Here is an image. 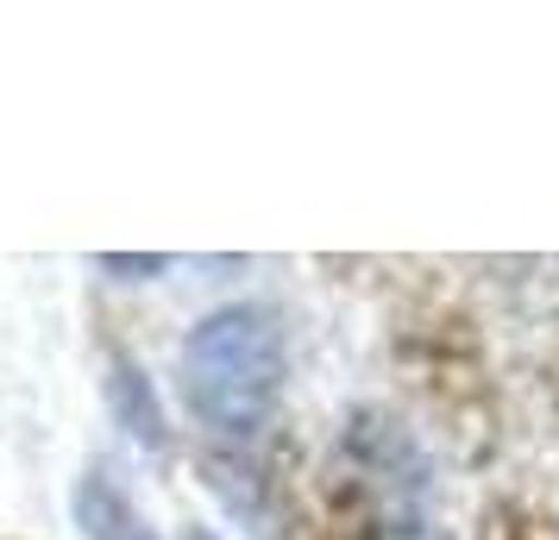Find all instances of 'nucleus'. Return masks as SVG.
Listing matches in <instances>:
<instances>
[{"instance_id":"f257e3e1","label":"nucleus","mask_w":559,"mask_h":540,"mask_svg":"<svg viewBox=\"0 0 559 540\" xmlns=\"http://www.w3.org/2000/svg\"><path fill=\"white\" fill-rule=\"evenodd\" d=\"M177 377L195 421L221 434H252L277 409L283 377H289V346H283L277 314L252 309V302L202 314L177 352Z\"/></svg>"},{"instance_id":"f03ea898","label":"nucleus","mask_w":559,"mask_h":540,"mask_svg":"<svg viewBox=\"0 0 559 540\" xmlns=\"http://www.w3.org/2000/svg\"><path fill=\"white\" fill-rule=\"evenodd\" d=\"M70 509H76L82 540H157V528H152V521H145L139 509H132V496L114 484V478H107L102 465L76 478V496H70Z\"/></svg>"},{"instance_id":"7ed1b4c3","label":"nucleus","mask_w":559,"mask_h":540,"mask_svg":"<svg viewBox=\"0 0 559 540\" xmlns=\"http://www.w3.org/2000/svg\"><path fill=\"white\" fill-rule=\"evenodd\" d=\"M107 403H114L120 428H127L145 453H164V409H157L145 371H139L132 359H114V371H107Z\"/></svg>"}]
</instances>
